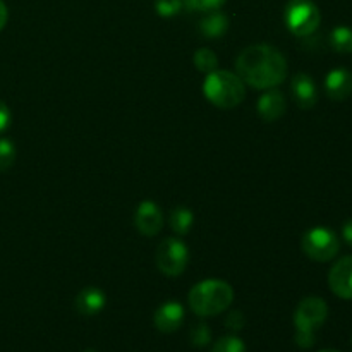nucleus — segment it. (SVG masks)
Segmentation results:
<instances>
[{"label":"nucleus","instance_id":"9","mask_svg":"<svg viewBox=\"0 0 352 352\" xmlns=\"http://www.w3.org/2000/svg\"><path fill=\"white\" fill-rule=\"evenodd\" d=\"M330 291L340 299H352V256H344L330 268Z\"/></svg>","mask_w":352,"mask_h":352},{"label":"nucleus","instance_id":"3","mask_svg":"<svg viewBox=\"0 0 352 352\" xmlns=\"http://www.w3.org/2000/svg\"><path fill=\"white\" fill-rule=\"evenodd\" d=\"M203 93L210 103L223 110L236 109L246 96L244 81L230 71H213L206 74Z\"/></svg>","mask_w":352,"mask_h":352},{"label":"nucleus","instance_id":"23","mask_svg":"<svg viewBox=\"0 0 352 352\" xmlns=\"http://www.w3.org/2000/svg\"><path fill=\"white\" fill-rule=\"evenodd\" d=\"M227 0H186V6L191 7L192 10H203V12H212L219 10Z\"/></svg>","mask_w":352,"mask_h":352},{"label":"nucleus","instance_id":"17","mask_svg":"<svg viewBox=\"0 0 352 352\" xmlns=\"http://www.w3.org/2000/svg\"><path fill=\"white\" fill-rule=\"evenodd\" d=\"M330 45L339 54H351L352 52V28L337 26L330 33Z\"/></svg>","mask_w":352,"mask_h":352},{"label":"nucleus","instance_id":"16","mask_svg":"<svg viewBox=\"0 0 352 352\" xmlns=\"http://www.w3.org/2000/svg\"><path fill=\"white\" fill-rule=\"evenodd\" d=\"M192 223H195V215L186 206H177L172 210L170 213V229L174 230L177 236H186L191 230Z\"/></svg>","mask_w":352,"mask_h":352},{"label":"nucleus","instance_id":"28","mask_svg":"<svg viewBox=\"0 0 352 352\" xmlns=\"http://www.w3.org/2000/svg\"><path fill=\"white\" fill-rule=\"evenodd\" d=\"M320 352H339V351H336V349H323V351H320Z\"/></svg>","mask_w":352,"mask_h":352},{"label":"nucleus","instance_id":"8","mask_svg":"<svg viewBox=\"0 0 352 352\" xmlns=\"http://www.w3.org/2000/svg\"><path fill=\"white\" fill-rule=\"evenodd\" d=\"M134 223L143 236L153 237L164 227V212L155 201L144 199L138 205L136 213H134Z\"/></svg>","mask_w":352,"mask_h":352},{"label":"nucleus","instance_id":"19","mask_svg":"<svg viewBox=\"0 0 352 352\" xmlns=\"http://www.w3.org/2000/svg\"><path fill=\"white\" fill-rule=\"evenodd\" d=\"M210 352H246V346L239 337L226 336L217 340V344Z\"/></svg>","mask_w":352,"mask_h":352},{"label":"nucleus","instance_id":"21","mask_svg":"<svg viewBox=\"0 0 352 352\" xmlns=\"http://www.w3.org/2000/svg\"><path fill=\"white\" fill-rule=\"evenodd\" d=\"M186 6V0H157L155 2V10L162 17H172L182 10Z\"/></svg>","mask_w":352,"mask_h":352},{"label":"nucleus","instance_id":"20","mask_svg":"<svg viewBox=\"0 0 352 352\" xmlns=\"http://www.w3.org/2000/svg\"><path fill=\"white\" fill-rule=\"evenodd\" d=\"M16 162V146L10 140H0V172L9 170Z\"/></svg>","mask_w":352,"mask_h":352},{"label":"nucleus","instance_id":"18","mask_svg":"<svg viewBox=\"0 0 352 352\" xmlns=\"http://www.w3.org/2000/svg\"><path fill=\"white\" fill-rule=\"evenodd\" d=\"M195 65L199 72L210 74L219 69V57L210 48H199L195 54Z\"/></svg>","mask_w":352,"mask_h":352},{"label":"nucleus","instance_id":"30","mask_svg":"<svg viewBox=\"0 0 352 352\" xmlns=\"http://www.w3.org/2000/svg\"><path fill=\"white\" fill-rule=\"evenodd\" d=\"M351 344H352V337H351Z\"/></svg>","mask_w":352,"mask_h":352},{"label":"nucleus","instance_id":"27","mask_svg":"<svg viewBox=\"0 0 352 352\" xmlns=\"http://www.w3.org/2000/svg\"><path fill=\"white\" fill-rule=\"evenodd\" d=\"M7 19H9V12H7V6L3 3V0H0V31L6 28Z\"/></svg>","mask_w":352,"mask_h":352},{"label":"nucleus","instance_id":"4","mask_svg":"<svg viewBox=\"0 0 352 352\" xmlns=\"http://www.w3.org/2000/svg\"><path fill=\"white\" fill-rule=\"evenodd\" d=\"M329 316V306L318 296L305 298L294 313L296 336L294 340L302 349H309L315 344V332L325 323Z\"/></svg>","mask_w":352,"mask_h":352},{"label":"nucleus","instance_id":"14","mask_svg":"<svg viewBox=\"0 0 352 352\" xmlns=\"http://www.w3.org/2000/svg\"><path fill=\"white\" fill-rule=\"evenodd\" d=\"M107 305V298L102 289L85 287L76 298V309L85 316L98 315Z\"/></svg>","mask_w":352,"mask_h":352},{"label":"nucleus","instance_id":"13","mask_svg":"<svg viewBox=\"0 0 352 352\" xmlns=\"http://www.w3.org/2000/svg\"><path fill=\"white\" fill-rule=\"evenodd\" d=\"M325 91L330 100L342 102L352 95V74L347 69H333L325 78Z\"/></svg>","mask_w":352,"mask_h":352},{"label":"nucleus","instance_id":"24","mask_svg":"<svg viewBox=\"0 0 352 352\" xmlns=\"http://www.w3.org/2000/svg\"><path fill=\"white\" fill-rule=\"evenodd\" d=\"M244 323H246V320H244L243 313L241 311H232L226 320L227 329L232 330V332H239V330L244 327Z\"/></svg>","mask_w":352,"mask_h":352},{"label":"nucleus","instance_id":"29","mask_svg":"<svg viewBox=\"0 0 352 352\" xmlns=\"http://www.w3.org/2000/svg\"><path fill=\"white\" fill-rule=\"evenodd\" d=\"M85 352H96V351H85Z\"/></svg>","mask_w":352,"mask_h":352},{"label":"nucleus","instance_id":"26","mask_svg":"<svg viewBox=\"0 0 352 352\" xmlns=\"http://www.w3.org/2000/svg\"><path fill=\"white\" fill-rule=\"evenodd\" d=\"M342 237L347 244L352 248V219L347 220L342 227Z\"/></svg>","mask_w":352,"mask_h":352},{"label":"nucleus","instance_id":"15","mask_svg":"<svg viewBox=\"0 0 352 352\" xmlns=\"http://www.w3.org/2000/svg\"><path fill=\"white\" fill-rule=\"evenodd\" d=\"M229 28V19H227L226 14L219 12V10H212L208 12V16H205L199 23V31L205 34L208 40H215L220 38Z\"/></svg>","mask_w":352,"mask_h":352},{"label":"nucleus","instance_id":"7","mask_svg":"<svg viewBox=\"0 0 352 352\" xmlns=\"http://www.w3.org/2000/svg\"><path fill=\"white\" fill-rule=\"evenodd\" d=\"M158 270L167 277H179L189 263V251L177 237H167L162 241L155 254Z\"/></svg>","mask_w":352,"mask_h":352},{"label":"nucleus","instance_id":"12","mask_svg":"<svg viewBox=\"0 0 352 352\" xmlns=\"http://www.w3.org/2000/svg\"><path fill=\"white\" fill-rule=\"evenodd\" d=\"M291 89L296 103L301 109L309 110L318 102V89H316L315 81H313L311 76L305 74V72L294 76V79L291 82Z\"/></svg>","mask_w":352,"mask_h":352},{"label":"nucleus","instance_id":"6","mask_svg":"<svg viewBox=\"0 0 352 352\" xmlns=\"http://www.w3.org/2000/svg\"><path fill=\"white\" fill-rule=\"evenodd\" d=\"M301 250L305 251L309 260L325 263L339 254L340 241L337 234L329 227H313V229L306 230L302 236Z\"/></svg>","mask_w":352,"mask_h":352},{"label":"nucleus","instance_id":"11","mask_svg":"<svg viewBox=\"0 0 352 352\" xmlns=\"http://www.w3.org/2000/svg\"><path fill=\"white\" fill-rule=\"evenodd\" d=\"M258 116L265 120V122H275L280 119L285 113V96L284 93L278 89L272 88L267 93L260 96L256 103Z\"/></svg>","mask_w":352,"mask_h":352},{"label":"nucleus","instance_id":"25","mask_svg":"<svg viewBox=\"0 0 352 352\" xmlns=\"http://www.w3.org/2000/svg\"><path fill=\"white\" fill-rule=\"evenodd\" d=\"M9 126H10V110L9 107L6 105V102L0 100V133H3Z\"/></svg>","mask_w":352,"mask_h":352},{"label":"nucleus","instance_id":"10","mask_svg":"<svg viewBox=\"0 0 352 352\" xmlns=\"http://www.w3.org/2000/svg\"><path fill=\"white\" fill-rule=\"evenodd\" d=\"M184 322V308L181 302L168 301L155 311V327L162 333H172L181 329Z\"/></svg>","mask_w":352,"mask_h":352},{"label":"nucleus","instance_id":"5","mask_svg":"<svg viewBox=\"0 0 352 352\" xmlns=\"http://www.w3.org/2000/svg\"><path fill=\"white\" fill-rule=\"evenodd\" d=\"M284 21L292 34L305 38L318 30L322 14L313 0H289L284 10Z\"/></svg>","mask_w":352,"mask_h":352},{"label":"nucleus","instance_id":"1","mask_svg":"<svg viewBox=\"0 0 352 352\" xmlns=\"http://www.w3.org/2000/svg\"><path fill=\"white\" fill-rule=\"evenodd\" d=\"M237 76L256 89H272L287 78V60L270 45H251L236 60Z\"/></svg>","mask_w":352,"mask_h":352},{"label":"nucleus","instance_id":"2","mask_svg":"<svg viewBox=\"0 0 352 352\" xmlns=\"http://www.w3.org/2000/svg\"><path fill=\"white\" fill-rule=\"evenodd\" d=\"M189 308L198 316H215L229 309L234 301V289L220 278H206L189 291Z\"/></svg>","mask_w":352,"mask_h":352},{"label":"nucleus","instance_id":"22","mask_svg":"<svg viewBox=\"0 0 352 352\" xmlns=\"http://www.w3.org/2000/svg\"><path fill=\"white\" fill-rule=\"evenodd\" d=\"M189 339H191L192 346L205 347V346H208L210 340H212V332H210V329L206 323H198V325L192 327Z\"/></svg>","mask_w":352,"mask_h":352}]
</instances>
